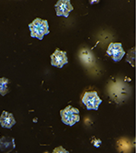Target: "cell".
<instances>
[{
  "mask_svg": "<svg viewBox=\"0 0 136 153\" xmlns=\"http://www.w3.org/2000/svg\"><path fill=\"white\" fill-rule=\"evenodd\" d=\"M28 27L31 36L36 37L39 40H43L44 36L49 34L48 22L41 18H36L31 24L28 25Z\"/></svg>",
  "mask_w": 136,
  "mask_h": 153,
  "instance_id": "6da1fadb",
  "label": "cell"
},
{
  "mask_svg": "<svg viewBox=\"0 0 136 153\" xmlns=\"http://www.w3.org/2000/svg\"><path fill=\"white\" fill-rule=\"evenodd\" d=\"M60 115L62 118L63 123L68 126H73L80 120L79 110L71 105L67 106L65 109L60 111Z\"/></svg>",
  "mask_w": 136,
  "mask_h": 153,
  "instance_id": "7a4b0ae2",
  "label": "cell"
},
{
  "mask_svg": "<svg viewBox=\"0 0 136 153\" xmlns=\"http://www.w3.org/2000/svg\"><path fill=\"white\" fill-rule=\"evenodd\" d=\"M83 103L85 105L87 110H98L99 105L102 103V99L99 98L95 91H86L82 98Z\"/></svg>",
  "mask_w": 136,
  "mask_h": 153,
  "instance_id": "3957f363",
  "label": "cell"
},
{
  "mask_svg": "<svg viewBox=\"0 0 136 153\" xmlns=\"http://www.w3.org/2000/svg\"><path fill=\"white\" fill-rule=\"evenodd\" d=\"M55 8L57 16H64V17H67L69 16L70 12H72L74 9L70 0H59V1L56 2Z\"/></svg>",
  "mask_w": 136,
  "mask_h": 153,
  "instance_id": "277c9868",
  "label": "cell"
},
{
  "mask_svg": "<svg viewBox=\"0 0 136 153\" xmlns=\"http://www.w3.org/2000/svg\"><path fill=\"white\" fill-rule=\"evenodd\" d=\"M107 54L113 58L114 62L117 63V62H120L121 59L125 54V53L121 43H112L108 46Z\"/></svg>",
  "mask_w": 136,
  "mask_h": 153,
  "instance_id": "5b68a950",
  "label": "cell"
},
{
  "mask_svg": "<svg viewBox=\"0 0 136 153\" xmlns=\"http://www.w3.org/2000/svg\"><path fill=\"white\" fill-rule=\"evenodd\" d=\"M67 63H68V59H67L66 52H63V51L56 49L52 53V55H51V65L53 66L62 68Z\"/></svg>",
  "mask_w": 136,
  "mask_h": 153,
  "instance_id": "8992f818",
  "label": "cell"
},
{
  "mask_svg": "<svg viewBox=\"0 0 136 153\" xmlns=\"http://www.w3.org/2000/svg\"><path fill=\"white\" fill-rule=\"evenodd\" d=\"M16 123L14 115L7 111H3L0 115V125L6 129H11Z\"/></svg>",
  "mask_w": 136,
  "mask_h": 153,
  "instance_id": "52a82bcc",
  "label": "cell"
},
{
  "mask_svg": "<svg viewBox=\"0 0 136 153\" xmlns=\"http://www.w3.org/2000/svg\"><path fill=\"white\" fill-rule=\"evenodd\" d=\"M15 139L12 137L2 136L0 138V150L3 152H10L15 149Z\"/></svg>",
  "mask_w": 136,
  "mask_h": 153,
  "instance_id": "ba28073f",
  "label": "cell"
},
{
  "mask_svg": "<svg viewBox=\"0 0 136 153\" xmlns=\"http://www.w3.org/2000/svg\"><path fill=\"white\" fill-rule=\"evenodd\" d=\"M9 82L10 81L6 77L0 78V94L2 96H5L7 94L9 93V89H8Z\"/></svg>",
  "mask_w": 136,
  "mask_h": 153,
  "instance_id": "9c48e42d",
  "label": "cell"
},
{
  "mask_svg": "<svg viewBox=\"0 0 136 153\" xmlns=\"http://www.w3.org/2000/svg\"><path fill=\"white\" fill-rule=\"evenodd\" d=\"M54 153H57V152H63V153H68L69 151H67V150H65L62 146H60V147H58V148H55V149H54V151H53Z\"/></svg>",
  "mask_w": 136,
  "mask_h": 153,
  "instance_id": "30bf717a",
  "label": "cell"
},
{
  "mask_svg": "<svg viewBox=\"0 0 136 153\" xmlns=\"http://www.w3.org/2000/svg\"><path fill=\"white\" fill-rule=\"evenodd\" d=\"M91 4H93V3H99V1H90Z\"/></svg>",
  "mask_w": 136,
  "mask_h": 153,
  "instance_id": "8fae6325",
  "label": "cell"
}]
</instances>
